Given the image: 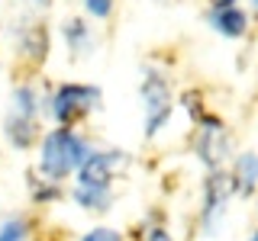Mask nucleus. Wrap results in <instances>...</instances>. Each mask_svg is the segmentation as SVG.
Wrapping results in <instances>:
<instances>
[{"label":"nucleus","instance_id":"nucleus-1","mask_svg":"<svg viewBox=\"0 0 258 241\" xmlns=\"http://www.w3.org/2000/svg\"><path fill=\"white\" fill-rule=\"evenodd\" d=\"M126 164V151L119 148H91L75 171L71 203L84 212H107L113 206V180Z\"/></svg>","mask_w":258,"mask_h":241},{"label":"nucleus","instance_id":"nucleus-2","mask_svg":"<svg viewBox=\"0 0 258 241\" xmlns=\"http://www.w3.org/2000/svg\"><path fill=\"white\" fill-rule=\"evenodd\" d=\"M91 151V145L81 132L75 129H48L39 139V161H36V174L45 177L52 183H61L64 177H71L78 171V164L84 161V155Z\"/></svg>","mask_w":258,"mask_h":241},{"label":"nucleus","instance_id":"nucleus-3","mask_svg":"<svg viewBox=\"0 0 258 241\" xmlns=\"http://www.w3.org/2000/svg\"><path fill=\"white\" fill-rule=\"evenodd\" d=\"M103 106V90L87 80H64L52 87L42 100V112L52 119V126L71 129L75 123H84L91 112Z\"/></svg>","mask_w":258,"mask_h":241},{"label":"nucleus","instance_id":"nucleus-4","mask_svg":"<svg viewBox=\"0 0 258 241\" xmlns=\"http://www.w3.org/2000/svg\"><path fill=\"white\" fill-rule=\"evenodd\" d=\"M139 100H142V135L145 142L158 139V132H165L174 112V90L171 77L158 64H145L142 80H139Z\"/></svg>","mask_w":258,"mask_h":241},{"label":"nucleus","instance_id":"nucleus-5","mask_svg":"<svg viewBox=\"0 0 258 241\" xmlns=\"http://www.w3.org/2000/svg\"><path fill=\"white\" fill-rule=\"evenodd\" d=\"M194 158L207 167V171H226L232 161V132L216 112H204L194 123Z\"/></svg>","mask_w":258,"mask_h":241},{"label":"nucleus","instance_id":"nucleus-6","mask_svg":"<svg viewBox=\"0 0 258 241\" xmlns=\"http://www.w3.org/2000/svg\"><path fill=\"white\" fill-rule=\"evenodd\" d=\"M232 183L226 171H207L204 177V190H200V238L213 241L220 238L226 219L232 209Z\"/></svg>","mask_w":258,"mask_h":241},{"label":"nucleus","instance_id":"nucleus-7","mask_svg":"<svg viewBox=\"0 0 258 241\" xmlns=\"http://www.w3.org/2000/svg\"><path fill=\"white\" fill-rule=\"evenodd\" d=\"M7 32H10V45L13 52L20 55V58H26L32 64H42L48 58V45H52V39H48V29L42 20H36V13H23L20 20H13L10 26H7Z\"/></svg>","mask_w":258,"mask_h":241},{"label":"nucleus","instance_id":"nucleus-8","mask_svg":"<svg viewBox=\"0 0 258 241\" xmlns=\"http://www.w3.org/2000/svg\"><path fill=\"white\" fill-rule=\"evenodd\" d=\"M207 26L213 29L220 39L239 42V39L248 36L252 16L242 10V7H207Z\"/></svg>","mask_w":258,"mask_h":241},{"label":"nucleus","instance_id":"nucleus-9","mask_svg":"<svg viewBox=\"0 0 258 241\" xmlns=\"http://www.w3.org/2000/svg\"><path fill=\"white\" fill-rule=\"evenodd\" d=\"M58 36L64 48H68V58L71 61H81V58H91L94 48H97V36H94V26L84 20V16H68V20L58 26Z\"/></svg>","mask_w":258,"mask_h":241},{"label":"nucleus","instance_id":"nucleus-10","mask_svg":"<svg viewBox=\"0 0 258 241\" xmlns=\"http://www.w3.org/2000/svg\"><path fill=\"white\" fill-rule=\"evenodd\" d=\"M229 183H232V196L236 199H252L255 196V180H258V158L252 148L232 155L229 161Z\"/></svg>","mask_w":258,"mask_h":241},{"label":"nucleus","instance_id":"nucleus-11","mask_svg":"<svg viewBox=\"0 0 258 241\" xmlns=\"http://www.w3.org/2000/svg\"><path fill=\"white\" fill-rule=\"evenodd\" d=\"M0 135L13 151H29L39 142V119H23V116L7 112L4 123H0Z\"/></svg>","mask_w":258,"mask_h":241},{"label":"nucleus","instance_id":"nucleus-12","mask_svg":"<svg viewBox=\"0 0 258 241\" xmlns=\"http://www.w3.org/2000/svg\"><path fill=\"white\" fill-rule=\"evenodd\" d=\"M42 90H39L32 80H20V84L10 90V109L13 116H23V119H39L42 116Z\"/></svg>","mask_w":258,"mask_h":241},{"label":"nucleus","instance_id":"nucleus-13","mask_svg":"<svg viewBox=\"0 0 258 241\" xmlns=\"http://www.w3.org/2000/svg\"><path fill=\"white\" fill-rule=\"evenodd\" d=\"M26 190H29V199H32L36 206H48V203H55V199L61 196V187H58V183L39 177L36 171L26 174Z\"/></svg>","mask_w":258,"mask_h":241},{"label":"nucleus","instance_id":"nucleus-14","mask_svg":"<svg viewBox=\"0 0 258 241\" xmlns=\"http://www.w3.org/2000/svg\"><path fill=\"white\" fill-rule=\"evenodd\" d=\"M29 235H32V225L23 215H7L0 222V241H29Z\"/></svg>","mask_w":258,"mask_h":241},{"label":"nucleus","instance_id":"nucleus-15","mask_svg":"<svg viewBox=\"0 0 258 241\" xmlns=\"http://www.w3.org/2000/svg\"><path fill=\"white\" fill-rule=\"evenodd\" d=\"M81 7H84V13L91 16V20H110L113 10H116V0H81Z\"/></svg>","mask_w":258,"mask_h":241},{"label":"nucleus","instance_id":"nucleus-16","mask_svg":"<svg viewBox=\"0 0 258 241\" xmlns=\"http://www.w3.org/2000/svg\"><path fill=\"white\" fill-rule=\"evenodd\" d=\"M78 241H123V235H119L116 228H110V225H94V228H87Z\"/></svg>","mask_w":258,"mask_h":241},{"label":"nucleus","instance_id":"nucleus-17","mask_svg":"<svg viewBox=\"0 0 258 241\" xmlns=\"http://www.w3.org/2000/svg\"><path fill=\"white\" fill-rule=\"evenodd\" d=\"M142 241H171V231H168L161 222H155V225H149V228H145Z\"/></svg>","mask_w":258,"mask_h":241},{"label":"nucleus","instance_id":"nucleus-18","mask_svg":"<svg viewBox=\"0 0 258 241\" xmlns=\"http://www.w3.org/2000/svg\"><path fill=\"white\" fill-rule=\"evenodd\" d=\"M23 7H26L29 13H45L48 7H52V0H20Z\"/></svg>","mask_w":258,"mask_h":241},{"label":"nucleus","instance_id":"nucleus-19","mask_svg":"<svg viewBox=\"0 0 258 241\" xmlns=\"http://www.w3.org/2000/svg\"><path fill=\"white\" fill-rule=\"evenodd\" d=\"M210 7H242L239 0H207Z\"/></svg>","mask_w":258,"mask_h":241},{"label":"nucleus","instance_id":"nucleus-20","mask_svg":"<svg viewBox=\"0 0 258 241\" xmlns=\"http://www.w3.org/2000/svg\"><path fill=\"white\" fill-rule=\"evenodd\" d=\"M158 4H177V0H158Z\"/></svg>","mask_w":258,"mask_h":241},{"label":"nucleus","instance_id":"nucleus-21","mask_svg":"<svg viewBox=\"0 0 258 241\" xmlns=\"http://www.w3.org/2000/svg\"><path fill=\"white\" fill-rule=\"evenodd\" d=\"M245 241H258V238H255V235H248V238H245Z\"/></svg>","mask_w":258,"mask_h":241}]
</instances>
